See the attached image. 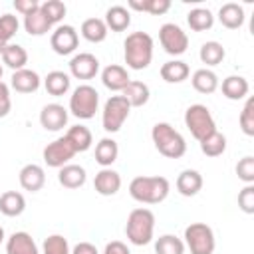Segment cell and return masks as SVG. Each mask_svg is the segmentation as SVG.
I'll return each mask as SVG.
<instances>
[{
  "label": "cell",
  "instance_id": "4fadbf2b",
  "mask_svg": "<svg viewBox=\"0 0 254 254\" xmlns=\"http://www.w3.org/2000/svg\"><path fill=\"white\" fill-rule=\"evenodd\" d=\"M40 125L46 131H60L67 125V109L60 103H48L40 111Z\"/></svg>",
  "mask_w": 254,
  "mask_h": 254
},
{
  "label": "cell",
  "instance_id": "83f0119b",
  "mask_svg": "<svg viewBox=\"0 0 254 254\" xmlns=\"http://www.w3.org/2000/svg\"><path fill=\"white\" fill-rule=\"evenodd\" d=\"M117 155H119V147H117V141L111 137H103L95 145V163L101 165L103 169L111 167L117 161Z\"/></svg>",
  "mask_w": 254,
  "mask_h": 254
},
{
  "label": "cell",
  "instance_id": "f907efd6",
  "mask_svg": "<svg viewBox=\"0 0 254 254\" xmlns=\"http://www.w3.org/2000/svg\"><path fill=\"white\" fill-rule=\"evenodd\" d=\"M2 73H4V69H2V65H0V81H2Z\"/></svg>",
  "mask_w": 254,
  "mask_h": 254
},
{
  "label": "cell",
  "instance_id": "3957f363",
  "mask_svg": "<svg viewBox=\"0 0 254 254\" xmlns=\"http://www.w3.org/2000/svg\"><path fill=\"white\" fill-rule=\"evenodd\" d=\"M151 139L155 143V149L167 159H181L187 153L185 137L171 123H155L151 129Z\"/></svg>",
  "mask_w": 254,
  "mask_h": 254
},
{
  "label": "cell",
  "instance_id": "cb8c5ba5",
  "mask_svg": "<svg viewBox=\"0 0 254 254\" xmlns=\"http://www.w3.org/2000/svg\"><path fill=\"white\" fill-rule=\"evenodd\" d=\"M121 95L127 99V103L131 107H143L147 105L149 97H151V91H149V85L143 83V81H137V79H131L125 89L121 91Z\"/></svg>",
  "mask_w": 254,
  "mask_h": 254
},
{
  "label": "cell",
  "instance_id": "ba28073f",
  "mask_svg": "<svg viewBox=\"0 0 254 254\" xmlns=\"http://www.w3.org/2000/svg\"><path fill=\"white\" fill-rule=\"evenodd\" d=\"M129 111H131V105L127 103V99L123 95H111L105 105H103V111H101V125L107 133H117L123 123L127 121L129 117Z\"/></svg>",
  "mask_w": 254,
  "mask_h": 254
},
{
  "label": "cell",
  "instance_id": "9a60e30c",
  "mask_svg": "<svg viewBox=\"0 0 254 254\" xmlns=\"http://www.w3.org/2000/svg\"><path fill=\"white\" fill-rule=\"evenodd\" d=\"M18 181H20V187L28 192H38L42 190V187L46 185V173L40 165L36 163H30V165H24L18 173Z\"/></svg>",
  "mask_w": 254,
  "mask_h": 254
},
{
  "label": "cell",
  "instance_id": "f35d334b",
  "mask_svg": "<svg viewBox=\"0 0 254 254\" xmlns=\"http://www.w3.org/2000/svg\"><path fill=\"white\" fill-rule=\"evenodd\" d=\"M42 254H71L67 238L62 234H50L42 244Z\"/></svg>",
  "mask_w": 254,
  "mask_h": 254
},
{
  "label": "cell",
  "instance_id": "681fc988",
  "mask_svg": "<svg viewBox=\"0 0 254 254\" xmlns=\"http://www.w3.org/2000/svg\"><path fill=\"white\" fill-rule=\"evenodd\" d=\"M4 238H6V236H4V228H2V226H0V244H2V242H4Z\"/></svg>",
  "mask_w": 254,
  "mask_h": 254
},
{
  "label": "cell",
  "instance_id": "8fae6325",
  "mask_svg": "<svg viewBox=\"0 0 254 254\" xmlns=\"http://www.w3.org/2000/svg\"><path fill=\"white\" fill-rule=\"evenodd\" d=\"M77 44H79V36L75 32L73 26H58L52 36H50V46L52 50L58 54V56H69L77 50Z\"/></svg>",
  "mask_w": 254,
  "mask_h": 254
},
{
  "label": "cell",
  "instance_id": "bcb514c9",
  "mask_svg": "<svg viewBox=\"0 0 254 254\" xmlns=\"http://www.w3.org/2000/svg\"><path fill=\"white\" fill-rule=\"evenodd\" d=\"M14 8L22 16H28V14H32L34 10L40 8V2L38 0H14Z\"/></svg>",
  "mask_w": 254,
  "mask_h": 254
},
{
  "label": "cell",
  "instance_id": "d6986e66",
  "mask_svg": "<svg viewBox=\"0 0 254 254\" xmlns=\"http://www.w3.org/2000/svg\"><path fill=\"white\" fill-rule=\"evenodd\" d=\"M87 181V175H85V169L79 167V165H64L58 173V183L64 187V189H69V190H75L79 187H83Z\"/></svg>",
  "mask_w": 254,
  "mask_h": 254
},
{
  "label": "cell",
  "instance_id": "8d00e7d4",
  "mask_svg": "<svg viewBox=\"0 0 254 254\" xmlns=\"http://www.w3.org/2000/svg\"><path fill=\"white\" fill-rule=\"evenodd\" d=\"M155 254H185V242L175 234H163L155 240Z\"/></svg>",
  "mask_w": 254,
  "mask_h": 254
},
{
  "label": "cell",
  "instance_id": "6da1fadb",
  "mask_svg": "<svg viewBox=\"0 0 254 254\" xmlns=\"http://www.w3.org/2000/svg\"><path fill=\"white\" fill-rule=\"evenodd\" d=\"M123 58L129 69H145L153 60V38L147 32H131L123 42Z\"/></svg>",
  "mask_w": 254,
  "mask_h": 254
},
{
  "label": "cell",
  "instance_id": "b9f144b4",
  "mask_svg": "<svg viewBox=\"0 0 254 254\" xmlns=\"http://www.w3.org/2000/svg\"><path fill=\"white\" fill-rule=\"evenodd\" d=\"M236 175H238V179L242 183L252 185L254 183V157H250V155L242 157L238 161V165H236Z\"/></svg>",
  "mask_w": 254,
  "mask_h": 254
},
{
  "label": "cell",
  "instance_id": "7c38bea8",
  "mask_svg": "<svg viewBox=\"0 0 254 254\" xmlns=\"http://www.w3.org/2000/svg\"><path fill=\"white\" fill-rule=\"evenodd\" d=\"M97 71H99V60L89 52L75 54L69 60V73L75 79H93Z\"/></svg>",
  "mask_w": 254,
  "mask_h": 254
},
{
  "label": "cell",
  "instance_id": "f546056e",
  "mask_svg": "<svg viewBox=\"0 0 254 254\" xmlns=\"http://www.w3.org/2000/svg\"><path fill=\"white\" fill-rule=\"evenodd\" d=\"M79 32H81V36H83L87 42H91V44L103 42V40L107 38V34H109V30H107V26H105V22H103L101 18H87V20H83Z\"/></svg>",
  "mask_w": 254,
  "mask_h": 254
},
{
  "label": "cell",
  "instance_id": "c3c4849f",
  "mask_svg": "<svg viewBox=\"0 0 254 254\" xmlns=\"http://www.w3.org/2000/svg\"><path fill=\"white\" fill-rule=\"evenodd\" d=\"M71 254H99V250L91 242H77L71 250Z\"/></svg>",
  "mask_w": 254,
  "mask_h": 254
},
{
  "label": "cell",
  "instance_id": "603a6c76",
  "mask_svg": "<svg viewBox=\"0 0 254 254\" xmlns=\"http://www.w3.org/2000/svg\"><path fill=\"white\" fill-rule=\"evenodd\" d=\"M218 20L228 30H238L244 24V8L236 2H226L218 10Z\"/></svg>",
  "mask_w": 254,
  "mask_h": 254
},
{
  "label": "cell",
  "instance_id": "d6a6232c",
  "mask_svg": "<svg viewBox=\"0 0 254 254\" xmlns=\"http://www.w3.org/2000/svg\"><path fill=\"white\" fill-rule=\"evenodd\" d=\"M24 30H26V34H30V36H44V34H48V32L52 30V24H50V20L44 16V12L38 8V10H34L32 14L24 16Z\"/></svg>",
  "mask_w": 254,
  "mask_h": 254
},
{
  "label": "cell",
  "instance_id": "484cf974",
  "mask_svg": "<svg viewBox=\"0 0 254 254\" xmlns=\"http://www.w3.org/2000/svg\"><path fill=\"white\" fill-rule=\"evenodd\" d=\"M190 83L198 93L208 95V93H214L218 89V75L208 67H200V69H196L192 73Z\"/></svg>",
  "mask_w": 254,
  "mask_h": 254
},
{
  "label": "cell",
  "instance_id": "7a4b0ae2",
  "mask_svg": "<svg viewBox=\"0 0 254 254\" xmlns=\"http://www.w3.org/2000/svg\"><path fill=\"white\" fill-rule=\"evenodd\" d=\"M171 185L165 177H135L129 183V194L131 198H135L137 202L143 204H159L169 196Z\"/></svg>",
  "mask_w": 254,
  "mask_h": 254
},
{
  "label": "cell",
  "instance_id": "2e32d148",
  "mask_svg": "<svg viewBox=\"0 0 254 254\" xmlns=\"http://www.w3.org/2000/svg\"><path fill=\"white\" fill-rule=\"evenodd\" d=\"M101 81H103V85H105L109 91H123L125 85L131 81V77H129L127 67L117 65V64H111V65H105V67H103V71H101Z\"/></svg>",
  "mask_w": 254,
  "mask_h": 254
},
{
  "label": "cell",
  "instance_id": "7402d4cb",
  "mask_svg": "<svg viewBox=\"0 0 254 254\" xmlns=\"http://www.w3.org/2000/svg\"><path fill=\"white\" fill-rule=\"evenodd\" d=\"M26 210V198L18 190H6L0 194V212L4 216H20Z\"/></svg>",
  "mask_w": 254,
  "mask_h": 254
},
{
  "label": "cell",
  "instance_id": "836d02e7",
  "mask_svg": "<svg viewBox=\"0 0 254 254\" xmlns=\"http://www.w3.org/2000/svg\"><path fill=\"white\" fill-rule=\"evenodd\" d=\"M187 24L192 32H206L214 26V16L208 8H194L187 14Z\"/></svg>",
  "mask_w": 254,
  "mask_h": 254
},
{
  "label": "cell",
  "instance_id": "8992f818",
  "mask_svg": "<svg viewBox=\"0 0 254 254\" xmlns=\"http://www.w3.org/2000/svg\"><path fill=\"white\" fill-rule=\"evenodd\" d=\"M185 246L190 254H212L216 248L214 230L204 222H190L185 228Z\"/></svg>",
  "mask_w": 254,
  "mask_h": 254
},
{
  "label": "cell",
  "instance_id": "d4e9b609",
  "mask_svg": "<svg viewBox=\"0 0 254 254\" xmlns=\"http://www.w3.org/2000/svg\"><path fill=\"white\" fill-rule=\"evenodd\" d=\"M159 73L167 83H183L190 75V67L183 60H171V62H165L161 65Z\"/></svg>",
  "mask_w": 254,
  "mask_h": 254
},
{
  "label": "cell",
  "instance_id": "ac0fdd59",
  "mask_svg": "<svg viewBox=\"0 0 254 254\" xmlns=\"http://www.w3.org/2000/svg\"><path fill=\"white\" fill-rule=\"evenodd\" d=\"M6 254H40V250L32 234L20 230L10 234V238L6 240Z\"/></svg>",
  "mask_w": 254,
  "mask_h": 254
},
{
  "label": "cell",
  "instance_id": "44dd1931",
  "mask_svg": "<svg viewBox=\"0 0 254 254\" xmlns=\"http://www.w3.org/2000/svg\"><path fill=\"white\" fill-rule=\"evenodd\" d=\"M222 95L230 101H240L248 95L250 91V85H248V79L242 77V75H228L222 79Z\"/></svg>",
  "mask_w": 254,
  "mask_h": 254
},
{
  "label": "cell",
  "instance_id": "f6af8a7d",
  "mask_svg": "<svg viewBox=\"0 0 254 254\" xmlns=\"http://www.w3.org/2000/svg\"><path fill=\"white\" fill-rule=\"evenodd\" d=\"M169 8H171L169 0H147V14L161 16V14L169 12Z\"/></svg>",
  "mask_w": 254,
  "mask_h": 254
},
{
  "label": "cell",
  "instance_id": "f1b7e54d",
  "mask_svg": "<svg viewBox=\"0 0 254 254\" xmlns=\"http://www.w3.org/2000/svg\"><path fill=\"white\" fill-rule=\"evenodd\" d=\"M105 26L111 32H123L131 24V12L125 6H111L105 12Z\"/></svg>",
  "mask_w": 254,
  "mask_h": 254
},
{
  "label": "cell",
  "instance_id": "7bdbcfd3",
  "mask_svg": "<svg viewBox=\"0 0 254 254\" xmlns=\"http://www.w3.org/2000/svg\"><path fill=\"white\" fill-rule=\"evenodd\" d=\"M238 206L246 214H254V185H246L238 192Z\"/></svg>",
  "mask_w": 254,
  "mask_h": 254
},
{
  "label": "cell",
  "instance_id": "7dc6e473",
  "mask_svg": "<svg viewBox=\"0 0 254 254\" xmlns=\"http://www.w3.org/2000/svg\"><path fill=\"white\" fill-rule=\"evenodd\" d=\"M103 254H131V252H129V248H127L125 242L113 240V242H107V244H105Z\"/></svg>",
  "mask_w": 254,
  "mask_h": 254
},
{
  "label": "cell",
  "instance_id": "4dcf8cb0",
  "mask_svg": "<svg viewBox=\"0 0 254 254\" xmlns=\"http://www.w3.org/2000/svg\"><path fill=\"white\" fill-rule=\"evenodd\" d=\"M0 56H2V64L8 65L12 71L24 69L28 64V52L20 44H8Z\"/></svg>",
  "mask_w": 254,
  "mask_h": 254
},
{
  "label": "cell",
  "instance_id": "ab89813d",
  "mask_svg": "<svg viewBox=\"0 0 254 254\" xmlns=\"http://www.w3.org/2000/svg\"><path fill=\"white\" fill-rule=\"evenodd\" d=\"M40 10L44 12V16L50 20L52 26L58 24V22H62L64 16H65V12H67V8H65V4L62 0H46L44 4H40Z\"/></svg>",
  "mask_w": 254,
  "mask_h": 254
},
{
  "label": "cell",
  "instance_id": "d590c367",
  "mask_svg": "<svg viewBox=\"0 0 254 254\" xmlns=\"http://www.w3.org/2000/svg\"><path fill=\"white\" fill-rule=\"evenodd\" d=\"M200 143V151L202 155L206 157H220L224 151H226V137L220 133V131H214L210 133L208 137H204Z\"/></svg>",
  "mask_w": 254,
  "mask_h": 254
},
{
  "label": "cell",
  "instance_id": "1f68e13d",
  "mask_svg": "<svg viewBox=\"0 0 254 254\" xmlns=\"http://www.w3.org/2000/svg\"><path fill=\"white\" fill-rule=\"evenodd\" d=\"M65 139L71 143L75 153H85L93 143V135L85 125H71L65 133Z\"/></svg>",
  "mask_w": 254,
  "mask_h": 254
},
{
  "label": "cell",
  "instance_id": "ffe728a7",
  "mask_svg": "<svg viewBox=\"0 0 254 254\" xmlns=\"http://www.w3.org/2000/svg\"><path fill=\"white\" fill-rule=\"evenodd\" d=\"M177 190L183 196H194L200 192L202 189V175L194 169H185L179 177H177Z\"/></svg>",
  "mask_w": 254,
  "mask_h": 254
},
{
  "label": "cell",
  "instance_id": "ee69618b",
  "mask_svg": "<svg viewBox=\"0 0 254 254\" xmlns=\"http://www.w3.org/2000/svg\"><path fill=\"white\" fill-rule=\"evenodd\" d=\"M12 109V99H10V87L0 81V117H6Z\"/></svg>",
  "mask_w": 254,
  "mask_h": 254
},
{
  "label": "cell",
  "instance_id": "e575fe53",
  "mask_svg": "<svg viewBox=\"0 0 254 254\" xmlns=\"http://www.w3.org/2000/svg\"><path fill=\"white\" fill-rule=\"evenodd\" d=\"M224 56H226L224 46H222L220 42H214V40H212V42H204V44L200 46V52H198L200 62L206 64L208 67L218 65V64L224 60Z\"/></svg>",
  "mask_w": 254,
  "mask_h": 254
},
{
  "label": "cell",
  "instance_id": "e0dca14e",
  "mask_svg": "<svg viewBox=\"0 0 254 254\" xmlns=\"http://www.w3.org/2000/svg\"><path fill=\"white\" fill-rule=\"evenodd\" d=\"M40 83H42V79H40L38 71L28 69V67L14 71L12 77H10V85L18 93H34V91L40 89Z\"/></svg>",
  "mask_w": 254,
  "mask_h": 254
},
{
  "label": "cell",
  "instance_id": "5bb4252c",
  "mask_svg": "<svg viewBox=\"0 0 254 254\" xmlns=\"http://www.w3.org/2000/svg\"><path fill=\"white\" fill-rule=\"evenodd\" d=\"M93 189L101 196H113L121 189V175L117 171H113L111 167L101 169L93 179Z\"/></svg>",
  "mask_w": 254,
  "mask_h": 254
},
{
  "label": "cell",
  "instance_id": "277c9868",
  "mask_svg": "<svg viewBox=\"0 0 254 254\" xmlns=\"http://www.w3.org/2000/svg\"><path fill=\"white\" fill-rule=\"evenodd\" d=\"M155 232V214L149 208H133L127 216L125 236L133 246H145L153 240Z\"/></svg>",
  "mask_w": 254,
  "mask_h": 254
},
{
  "label": "cell",
  "instance_id": "60d3db41",
  "mask_svg": "<svg viewBox=\"0 0 254 254\" xmlns=\"http://www.w3.org/2000/svg\"><path fill=\"white\" fill-rule=\"evenodd\" d=\"M238 123H240V129L244 135L248 137H254V97H248L242 111H240V117H238Z\"/></svg>",
  "mask_w": 254,
  "mask_h": 254
},
{
  "label": "cell",
  "instance_id": "4316f807",
  "mask_svg": "<svg viewBox=\"0 0 254 254\" xmlns=\"http://www.w3.org/2000/svg\"><path fill=\"white\" fill-rule=\"evenodd\" d=\"M69 85H71V79H69V73L65 71H60V69H54L50 71L46 77H44V87L50 95L54 97H60V95H65L69 91Z\"/></svg>",
  "mask_w": 254,
  "mask_h": 254
},
{
  "label": "cell",
  "instance_id": "52a82bcc",
  "mask_svg": "<svg viewBox=\"0 0 254 254\" xmlns=\"http://www.w3.org/2000/svg\"><path fill=\"white\" fill-rule=\"evenodd\" d=\"M99 107V93L95 87L83 83L73 89L69 95V111L77 119H91Z\"/></svg>",
  "mask_w": 254,
  "mask_h": 254
},
{
  "label": "cell",
  "instance_id": "74e56055",
  "mask_svg": "<svg viewBox=\"0 0 254 254\" xmlns=\"http://www.w3.org/2000/svg\"><path fill=\"white\" fill-rule=\"evenodd\" d=\"M18 28H20V22H18L16 16H12V14H2L0 16V54L10 44V40L18 32Z\"/></svg>",
  "mask_w": 254,
  "mask_h": 254
},
{
  "label": "cell",
  "instance_id": "30bf717a",
  "mask_svg": "<svg viewBox=\"0 0 254 254\" xmlns=\"http://www.w3.org/2000/svg\"><path fill=\"white\" fill-rule=\"evenodd\" d=\"M44 163L48 165V167H52V169H62L64 165H67L69 163V159H73V155H75V149L71 147V143L65 139V135L64 137H58L56 141H52V143H48L46 147H44Z\"/></svg>",
  "mask_w": 254,
  "mask_h": 254
},
{
  "label": "cell",
  "instance_id": "9c48e42d",
  "mask_svg": "<svg viewBox=\"0 0 254 254\" xmlns=\"http://www.w3.org/2000/svg\"><path fill=\"white\" fill-rule=\"evenodd\" d=\"M159 42L169 56H183L189 48L187 32L173 22H167L159 28Z\"/></svg>",
  "mask_w": 254,
  "mask_h": 254
},
{
  "label": "cell",
  "instance_id": "5b68a950",
  "mask_svg": "<svg viewBox=\"0 0 254 254\" xmlns=\"http://www.w3.org/2000/svg\"><path fill=\"white\" fill-rule=\"evenodd\" d=\"M185 125L190 131V135L196 141H202L204 137H208L210 133L216 131V123L214 117L210 113V109L202 103H194L190 107H187L185 111Z\"/></svg>",
  "mask_w": 254,
  "mask_h": 254
}]
</instances>
